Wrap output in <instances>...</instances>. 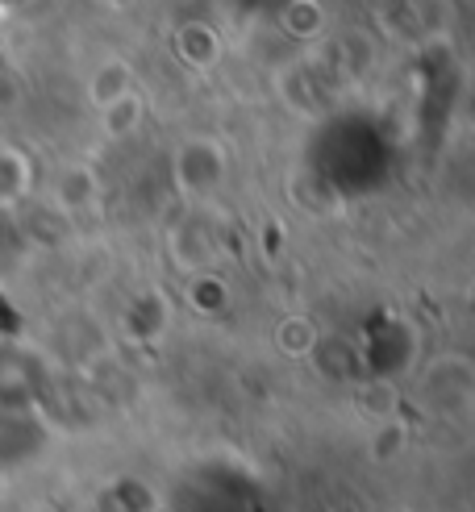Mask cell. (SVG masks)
I'll return each instance as SVG.
<instances>
[{
    "label": "cell",
    "mask_w": 475,
    "mask_h": 512,
    "mask_svg": "<svg viewBox=\"0 0 475 512\" xmlns=\"http://www.w3.org/2000/svg\"><path fill=\"white\" fill-rule=\"evenodd\" d=\"M225 175V150L217 142H184L180 155H175V184H180L188 196H200L221 184Z\"/></svg>",
    "instance_id": "cell-1"
},
{
    "label": "cell",
    "mask_w": 475,
    "mask_h": 512,
    "mask_svg": "<svg viewBox=\"0 0 475 512\" xmlns=\"http://www.w3.org/2000/svg\"><path fill=\"white\" fill-rule=\"evenodd\" d=\"M100 117H105V134H109V138L134 134V125L142 121V100H138V92H125V96L109 100V105L100 109Z\"/></svg>",
    "instance_id": "cell-2"
},
{
    "label": "cell",
    "mask_w": 475,
    "mask_h": 512,
    "mask_svg": "<svg viewBox=\"0 0 475 512\" xmlns=\"http://www.w3.org/2000/svg\"><path fill=\"white\" fill-rule=\"evenodd\" d=\"M96 192H100V184H96V175L88 167H67L63 179H59V200L75 213L88 209V204L96 200Z\"/></svg>",
    "instance_id": "cell-3"
},
{
    "label": "cell",
    "mask_w": 475,
    "mask_h": 512,
    "mask_svg": "<svg viewBox=\"0 0 475 512\" xmlns=\"http://www.w3.org/2000/svg\"><path fill=\"white\" fill-rule=\"evenodd\" d=\"M313 342H317V329L305 317H288L280 329H275V346H280L288 358H305L313 350Z\"/></svg>",
    "instance_id": "cell-4"
},
{
    "label": "cell",
    "mask_w": 475,
    "mask_h": 512,
    "mask_svg": "<svg viewBox=\"0 0 475 512\" xmlns=\"http://www.w3.org/2000/svg\"><path fill=\"white\" fill-rule=\"evenodd\" d=\"M125 92H134V80H130V67H121V63H109V67L92 80L96 109H105L109 100H117V96H125Z\"/></svg>",
    "instance_id": "cell-5"
},
{
    "label": "cell",
    "mask_w": 475,
    "mask_h": 512,
    "mask_svg": "<svg viewBox=\"0 0 475 512\" xmlns=\"http://www.w3.org/2000/svg\"><path fill=\"white\" fill-rule=\"evenodd\" d=\"M192 300L200 304V309H221V304L230 300V296H225V284H221V279H196Z\"/></svg>",
    "instance_id": "cell-6"
}]
</instances>
